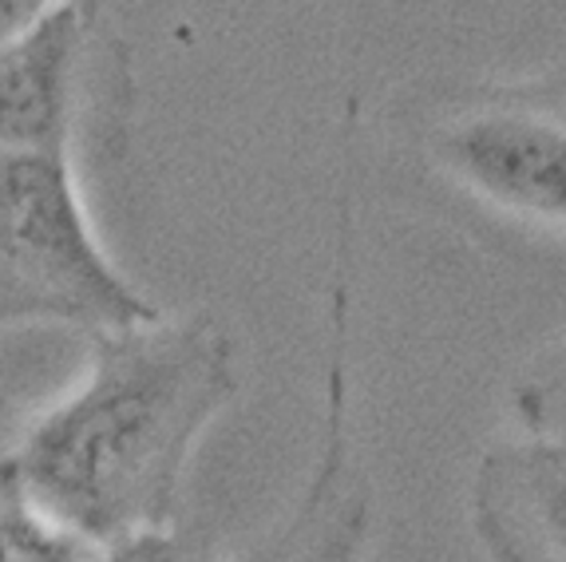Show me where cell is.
I'll return each mask as SVG.
<instances>
[{
	"label": "cell",
	"mask_w": 566,
	"mask_h": 562,
	"mask_svg": "<svg viewBox=\"0 0 566 562\" xmlns=\"http://www.w3.org/2000/svg\"><path fill=\"white\" fill-rule=\"evenodd\" d=\"M234 396L238 341L210 310L95 333L76 385L12 424V479L92 551L159 531L175 523L190 459Z\"/></svg>",
	"instance_id": "6da1fadb"
},
{
	"label": "cell",
	"mask_w": 566,
	"mask_h": 562,
	"mask_svg": "<svg viewBox=\"0 0 566 562\" xmlns=\"http://www.w3.org/2000/svg\"><path fill=\"white\" fill-rule=\"evenodd\" d=\"M159 313L95 235L76 159L0 143V337L40 325L95 337Z\"/></svg>",
	"instance_id": "7a4b0ae2"
},
{
	"label": "cell",
	"mask_w": 566,
	"mask_h": 562,
	"mask_svg": "<svg viewBox=\"0 0 566 562\" xmlns=\"http://www.w3.org/2000/svg\"><path fill=\"white\" fill-rule=\"evenodd\" d=\"M420 155L491 215L558 235L566 218L563 67L432 95L416 123Z\"/></svg>",
	"instance_id": "3957f363"
},
{
	"label": "cell",
	"mask_w": 566,
	"mask_h": 562,
	"mask_svg": "<svg viewBox=\"0 0 566 562\" xmlns=\"http://www.w3.org/2000/svg\"><path fill=\"white\" fill-rule=\"evenodd\" d=\"M353 207L340 202L329 270V365H325V416L310 479L285 519L242 562H360L373 531V488L357 459L349 416V313L353 285Z\"/></svg>",
	"instance_id": "277c9868"
},
{
	"label": "cell",
	"mask_w": 566,
	"mask_h": 562,
	"mask_svg": "<svg viewBox=\"0 0 566 562\" xmlns=\"http://www.w3.org/2000/svg\"><path fill=\"white\" fill-rule=\"evenodd\" d=\"M104 44V0H60L0 40V143L76 159Z\"/></svg>",
	"instance_id": "5b68a950"
},
{
	"label": "cell",
	"mask_w": 566,
	"mask_h": 562,
	"mask_svg": "<svg viewBox=\"0 0 566 562\" xmlns=\"http://www.w3.org/2000/svg\"><path fill=\"white\" fill-rule=\"evenodd\" d=\"M563 436L520 431L483 451L472 483V527L491 562H566Z\"/></svg>",
	"instance_id": "8992f818"
},
{
	"label": "cell",
	"mask_w": 566,
	"mask_h": 562,
	"mask_svg": "<svg viewBox=\"0 0 566 562\" xmlns=\"http://www.w3.org/2000/svg\"><path fill=\"white\" fill-rule=\"evenodd\" d=\"M9 413L0 408V562H87L92 547L52 527L24 499L9 468Z\"/></svg>",
	"instance_id": "52a82bcc"
},
{
	"label": "cell",
	"mask_w": 566,
	"mask_h": 562,
	"mask_svg": "<svg viewBox=\"0 0 566 562\" xmlns=\"http://www.w3.org/2000/svg\"><path fill=\"white\" fill-rule=\"evenodd\" d=\"M87 562H214V551L202 539L179 534L175 523H170L159 527V531L119 539V543L104 547V551H92Z\"/></svg>",
	"instance_id": "ba28073f"
},
{
	"label": "cell",
	"mask_w": 566,
	"mask_h": 562,
	"mask_svg": "<svg viewBox=\"0 0 566 562\" xmlns=\"http://www.w3.org/2000/svg\"><path fill=\"white\" fill-rule=\"evenodd\" d=\"M52 4H60V0H0V40L29 29L32 20L44 17Z\"/></svg>",
	"instance_id": "9c48e42d"
}]
</instances>
